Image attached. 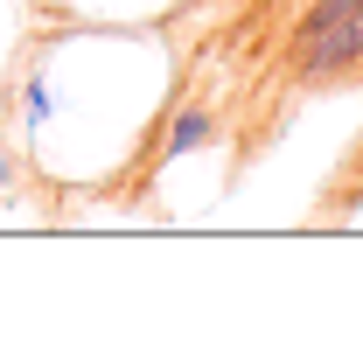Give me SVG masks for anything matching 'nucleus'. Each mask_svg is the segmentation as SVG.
<instances>
[{
  "instance_id": "obj_4",
  "label": "nucleus",
  "mask_w": 363,
  "mask_h": 349,
  "mask_svg": "<svg viewBox=\"0 0 363 349\" xmlns=\"http://www.w3.org/2000/svg\"><path fill=\"white\" fill-rule=\"evenodd\" d=\"M7 189H14V161L0 154V196H7Z\"/></svg>"
},
{
  "instance_id": "obj_2",
  "label": "nucleus",
  "mask_w": 363,
  "mask_h": 349,
  "mask_svg": "<svg viewBox=\"0 0 363 349\" xmlns=\"http://www.w3.org/2000/svg\"><path fill=\"white\" fill-rule=\"evenodd\" d=\"M217 140V112L210 105H182L175 119H168V140H161V161H182L189 147H210Z\"/></svg>"
},
{
  "instance_id": "obj_1",
  "label": "nucleus",
  "mask_w": 363,
  "mask_h": 349,
  "mask_svg": "<svg viewBox=\"0 0 363 349\" xmlns=\"http://www.w3.org/2000/svg\"><path fill=\"white\" fill-rule=\"evenodd\" d=\"M357 63H363V14L335 21V28H321V35H301V43H286V70H294L301 84H321V77H350Z\"/></svg>"
},
{
  "instance_id": "obj_5",
  "label": "nucleus",
  "mask_w": 363,
  "mask_h": 349,
  "mask_svg": "<svg viewBox=\"0 0 363 349\" xmlns=\"http://www.w3.org/2000/svg\"><path fill=\"white\" fill-rule=\"evenodd\" d=\"M357 174H363V147H357Z\"/></svg>"
},
{
  "instance_id": "obj_3",
  "label": "nucleus",
  "mask_w": 363,
  "mask_h": 349,
  "mask_svg": "<svg viewBox=\"0 0 363 349\" xmlns=\"http://www.w3.org/2000/svg\"><path fill=\"white\" fill-rule=\"evenodd\" d=\"M14 105H21V126H28V133H43V126H49L56 98H49V77H43V70H28V77H21V98H14Z\"/></svg>"
}]
</instances>
